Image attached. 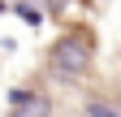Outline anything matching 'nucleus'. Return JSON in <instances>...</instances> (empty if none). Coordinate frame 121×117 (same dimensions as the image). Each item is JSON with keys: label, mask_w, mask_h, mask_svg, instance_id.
<instances>
[{"label": "nucleus", "mask_w": 121, "mask_h": 117, "mask_svg": "<svg viewBox=\"0 0 121 117\" xmlns=\"http://www.w3.org/2000/svg\"><path fill=\"white\" fill-rule=\"evenodd\" d=\"M48 65H52L56 78H82L86 69H91V39H86L82 31L60 35V39L52 43V52H48Z\"/></svg>", "instance_id": "obj_1"}, {"label": "nucleus", "mask_w": 121, "mask_h": 117, "mask_svg": "<svg viewBox=\"0 0 121 117\" xmlns=\"http://www.w3.org/2000/svg\"><path fill=\"white\" fill-rule=\"evenodd\" d=\"M9 104H13L9 117H52V100L43 91H30V87H13Z\"/></svg>", "instance_id": "obj_2"}, {"label": "nucleus", "mask_w": 121, "mask_h": 117, "mask_svg": "<svg viewBox=\"0 0 121 117\" xmlns=\"http://www.w3.org/2000/svg\"><path fill=\"white\" fill-rule=\"evenodd\" d=\"M13 13H17V18L26 22V26H43V9L35 4V0H17V4H9Z\"/></svg>", "instance_id": "obj_3"}, {"label": "nucleus", "mask_w": 121, "mask_h": 117, "mask_svg": "<svg viewBox=\"0 0 121 117\" xmlns=\"http://www.w3.org/2000/svg\"><path fill=\"white\" fill-rule=\"evenodd\" d=\"M86 117H121V108L104 104V100H91V104H86Z\"/></svg>", "instance_id": "obj_4"}]
</instances>
